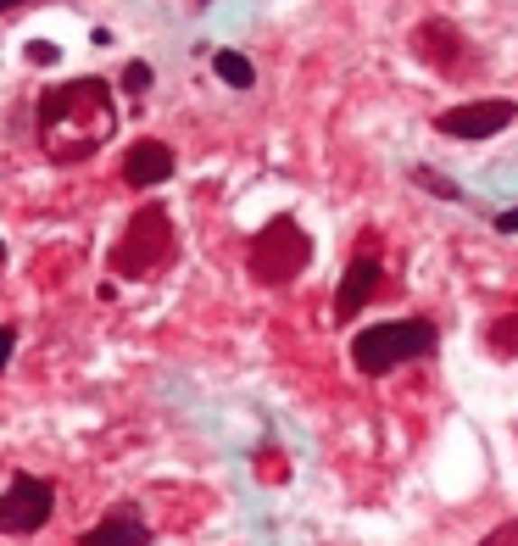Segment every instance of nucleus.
<instances>
[{"instance_id":"nucleus-1","label":"nucleus","mask_w":518,"mask_h":546,"mask_svg":"<svg viewBox=\"0 0 518 546\" xmlns=\"http://www.w3.org/2000/svg\"><path fill=\"white\" fill-rule=\"evenodd\" d=\"M112 128H117V106L106 79H73L40 95V145L61 168L95 156L112 140Z\"/></svg>"},{"instance_id":"nucleus-2","label":"nucleus","mask_w":518,"mask_h":546,"mask_svg":"<svg viewBox=\"0 0 518 546\" xmlns=\"http://www.w3.org/2000/svg\"><path fill=\"white\" fill-rule=\"evenodd\" d=\"M435 324L430 318H396V324H374L363 329L357 340H351V363H357V374L379 379V374H391L402 363H418V357H435Z\"/></svg>"},{"instance_id":"nucleus-3","label":"nucleus","mask_w":518,"mask_h":546,"mask_svg":"<svg viewBox=\"0 0 518 546\" xmlns=\"http://www.w3.org/2000/svg\"><path fill=\"white\" fill-rule=\"evenodd\" d=\"M173 256V223H168V207H140L134 217H128L123 240L112 245V268L123 279H145L156 273L162 263Z\"/></svg>"},{"instance_id":"nucleus-4","label":"nucleus","mask_w":518,"mask_h":546,"mask_svg":"<svg viewBox=\"0 0 518 546\" xmlns=\"http://www.w3.org/2000/svg\"><path fill=\"white\" fill-rule=\"evenodd\" d=\"M312 256V240L296 217H273L263 235L251 240V279L256 284H290Z\"/></svg>"},{"instance_id":"nucleus-5","label":"nucleus","mask_w":518,"mask_h":546,"mask_svg":"<svg viewBox=\"0 0 518 546\" xmlns=\"http://www.w3.org/2000/svg\"><path fill=\"white\" fill-rule=\"evenodd\" d=\"M56 513V486L40 474H17L6 491H0V535H34L51 524Z\"/></svg>"},{"instance_id":"nucleus-6","label":"nucleus","mask_w":518,"mask_h":546,"mask_svg":"<svg viewBox=\"0 0 518 546\" xmlns=\"http://www.w3.org/2000/svg\"><path fill=\"white\" fill-rule=\"evenodd\" d=\"M518 117V106L513 101H502V95H491V101H468V106H451V112H440L435 117V128L446 140H491V134H502V128Z\"/></svg>"},{"instance_id":"nucleus-7","label":"nucleus","mask_w":518,"mask_h":546,"mask_svg":"<svg viewBox=\"0 0 518 546\" xmlns=\"http://www.w3.org/2000/svg\"><path fill=\"white\" fill-rule=\"evenodd\" d=\"M173 179V145H162V140H134L123 156V184L128 190H156V184H168Z\"/></svg>"},{"instance_id":"nucleus-8","label":"nucleus","mask_w":518,"mask_h":546,"mask_svg":"<svg viewBox=\"0 0 518 546\" xmlns=\"http://www.w3.org/2000/svg\"><path fill=\"white\" fill-rule=\"evenodd\" d=\"M379 279H384V268H379V256H374V251L351 256V268H346V279H340V296H335V318H357V312L374 301Z\"/></svg>"},{"instance_id":"nucleus-9","label":"nucleus","mask_w":518,"mask_h":546,"mask_svg":"<svg viewBox=\"0 0 518 546\" xmlns=\"http://www.w3.org/2000/svg\"><path fill=\"white\" fill-rule=\"evenodd\" d=\"M412 51L430 61V68H440V73H451L463 61V34L451 28L446 17H430V23H418L412 28Z\"/></svg>"},{"instance_id":"nucleus-10","label":"nucleus","mask_w":518,"mask_h":546,"mask_svg":"<svg viewBox=\"0 0 518 546\" xmlns=\"http://www.w3.org/2000/svg\"><path fill=\"white\" fill-rule=\"evenodd\" d=\"M79 546H151V524L140 519L134 507H112L95 530L79 535Z\"/></svg>"},{"instance_id":"nucleus-11","label":"nucleus","mask_w":518,"mask_h":546,"mask_svg":"<svg viewBox=\"0 0 518 546\" xmlns=\"http://www.w3.org/2000/svg\"><path fill=\"white\" fill-rule=\"evenodd\" d=\"M212 73L229 84V89H251V84H256V68H251L240 51H217V56H212Z\"/></svg>"},{"instance_id":"nucleus-12","label":"nucleus","mask_w":518,"mask_h":546,"mask_svg":"<svg viewBox=\"0 0 518 546\" xmlns=\"http://www.w3.org/2000/svg\"><path fill=\"white\" fill-rule=\"evenodd\" d=\"M412 179H418V184H424V190H435V196H440V201H458V184H451V179H440V173H430V168H418Z\"/></svg>"},{"instance_id":"nucleus-13","label":"nucleus","mask_w":518,"mask_h":546,"mask_svg":"<svg viewBox=\"0 0 518 546\" xmlns=\"http://www.w3.org/2000/svg\"><path fill=\"white\" fill-rule=\"evenodd\" d=\"M123 89L128 95H145L151 89V68H145V61H128V68H123Z\"/></svg>"},{"instance_id":"nucleus-14","label":"nucleus","mask_w":518,"mask_h":546,"mask_svg":"<svg viewBox=\"0 0 518 546\" xmlns=\"http://www.w3.org/2000/svg\"><path fill=\"white\" fill-rule=\"evenodd\" d=\"M479 546H518V519H513V524H496V530L485 535Z\"/></svg>"},{"instance_id":"nucleus-15","label":"nucleus","mask_w":518,"mask_h":546,"mask_svg":"<svg viewBox=\"0 0 518 546\" xmlns=\"http://www.w3.org/2000/svg\"><path fill=\"white\" fill-rule=\"evenodd\" d=\"M23 56H28V61H34V68H51V61H56L61 51H56V45H45V40H34V45H28Z\"/></svg>"},{"instance_id":"nucleus-16","label":"nucleus","mask_w":518,"mask_h":546,"mask_svg":"<svg viewBox=\"0 0 518 546\" xmlns=\"http://www.w3.org/2000/svg\"><path fill=\"white\" fill-rule=\"evenodd\" d=\"M12 351H17V324H0V374H6Z\"/></svg>"},{"instance_id":"nucleus-17","label":"nucleus","mask_w":518,"mask_h":546,"mask_svg":"<svg viewBox=\"0 0 518 546\" xmlns=\"http://www.w3.org/2000/svg\"><path fill=\"white\" fill-rule=\"evenodd\" d=\"M496 229H502V235H518V207H513V212H496Z\"/></svg>"},{"instance_id":"nucleus-18","label":"nucleus","mask_w":518,"mask_h":546,"mask_svg":"<svg viewBox=\"0 0 518 546\" xmlns=\"http://www.w3.org/2000/svg\"><path fill=\"white\" fill-rule=\"evenodd\" d=\"M17 6H28V0H0V17H6V12H17Z\"/></svg>"},{"instance_id":"nucleus-19","label":"nucleus","mask_w":518,"mask_h":546,"mask_svg":"<svg viewBox=\"0 0 518 546\" xmlns=\"http://www.w3.org/2000/svg\"><path fill=\"white\" fill-rule=\"evenodd\" d=\"M0 263H6V245H0Z\"/></svg>"}]
</instances>
